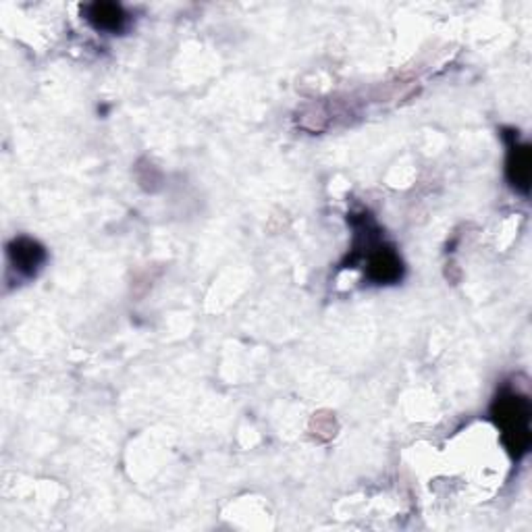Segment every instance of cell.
<instances>
[{"label":"cell","instance_id":"7a4b0ae2","mask_svg":"<svg viewBox=\"0 0 532 532\" xmlns=\"http://www.w3.org/2000/svg\"><path fill=\"white\" fill-rule=\"evenodd\" d=\"M84 15L86 21L98 31L117 34L128 25V12L123 11L121 4L115 3H92L84 6Z\"/></svg>","mask_w":532,"mask_h":532},{"label":"cell","instance_id":"6da1fadb","mask_svg":"<svg viewBox=\"0 0 532 532\" xmlns=\"http://www.w3.org/2000/svg\"><path fill=\"white\" fill-rule=\"evenodd\" d=\"M493 416L502 428V435L508 443L510 452L520 455L527 452L530 443V405L528 399L514 394V391H505L503 395L497 397Z\"/></svg>","mask_w":532,"mask_h":532},{"label":"cell","instance_id":"5b68a950","mask_svg":"<svg viewBox=\"0 0 532 532\" xmlns=\"http://www.w3.org/2000/svg\"><path fill=\"white\" fill-rule=\"evenodd\" d=\"M510 179L522 192H528L530 181V148L528 145H511L508 161Z\"/></svg>","mask_w":532,"mask_h":532},{"label":"cell","instance_id":"277c9868","mask_svg":"<svg viewBox=\"0 0 532 532\" xmlns=\"http://www.w3.org/2000/svg\"><path fill=\"white\" fill-rule=\"evenodd\" d=\"M9 254L15 269L25 272V275H34L37 266L44 262V250L36 242H31V239H17L11 245Z\"/></svg>","mask_w":532,"mask_h":532},{"label":"cell","instance_id":"3957f363","mask_svg":"<svg viewBox=\"0 0 532 532\" xmlns=\"http://www.w3.org/2000/svg\"><path fill=\"white\" fill-rule=\"evenodd\" d=\"M369 277L377 283H391L402 277V261L387 248H375L369 254Z\"/></svg>","mask_w":532,"mask_h":532}]
</instances>
